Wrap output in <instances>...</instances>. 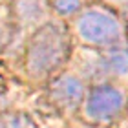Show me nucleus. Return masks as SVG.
<instances>
[{"label":"nucleus","mask_w":128,"mask_h":128,"mask_svg":"<svg viewBox=\"0 0 128 128\" xmlns=\"http://www.w3.org/2000/svg\"><path fill=\"white\" fill-rule=\"evenodd\" d=\"M70 53V35L62 26H44L33 35L26 51V68L28 72L46 77L55 72L66 60Z\"/></svg>","instance_id":"f257e3e1"},{"label":"nucleus","mask_w":128,"mask_h":128,"mask_svg":"<svg viewBox=\"0 0 128 128\" xmlns=\"http://www.w3.org/2000/svg\"><path fill=\"white\" fill-rule=\"evenodd\" d=\"M77 31L80 38L97 46H112L119 44L123 38L121 22L106 11L92 9L77 20Z\"/></svg>","instance_id":"f03ea898"},{"label":"nucleus","mask_w":128,"mask_h":128,"mask_svg":"<svg viewBox=\"0 0 128 128\" xmlns=\"http://www.w3.org/2000/svg\"><path fill=\"white\" fill-rule=\"evenodd\" d=\"M124 95L123 92L114 88V86H97L90 92L86 99V114L92 119L97 121H106L121 114L124 108Z\"/></svg>","instance_id":"7ed1b4c3"},{"label":"nucleus","mask_w":128,"mask_h":128,"mask_svg":"<svg viewBox=\"0 0 128 128\" xmlns=\"http://www.w3.org/2000/svg\"><path fill=\"white\" fill-rule=\"evenodd\" d=\"M51 99L64 108H73L84 99V84L73 75H62L51 84Z\"/></svg>","instance_id":"20e7f679"},{"label":"nucleus","mask_w":128,"mask_h":128,"mask_svg":"<svg viewBox=\"0 0 128 128\" xmlns=\"http://www.w3.org/2000/svg\"><path fill=\"white\" fill-rule=\"evenodd\" d=\"M101 66L110 75H126L128 73V51L126 50H112L102 55Z\"/></svg>","instance_id":"39448f33"},{"label":"nucleus","mask_w":128,"mask_h":128,"mask_svg":"<svg viewBox=\"0 0 128 128\" xmlns=\"http://www.w3.org/2000/svg\"><path fill=\"white\" fill-rule=\"evenodd\" d=\"M53 8L59 15H73L80 8V0H53Z\"/></svg>","instance_id":"423d86ee"},{"label":"nucleus","mask_w":128,"mask_h":128,"mask_svg":"<svg viewBox=\"0 0 128 128\" xmlns=\"http://www.w3.org/2000/svg\"><path fill=\"white\" fill-rule=\"evenodd\" d=\"M0 128H28V119L22 115H4L0 117Z\"/></svg>","instance_id":"0eeeda50"},{"label":"nucleus","mask_w":128,"mask_h":128,"mask_svg":"<svg viewBox=\"0 0 128 128\" xmlns=\"http://www.w3.org/2000/svg\"><path fill=\"white\" fill-rule=\"evenodd\" d=\"M124 16H126V20H128V4H126V8H124Z\"/></svg>","instance_id":"6e6552de"}]
</instances>
